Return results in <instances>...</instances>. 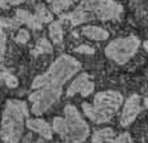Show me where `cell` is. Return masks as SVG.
<instances>
[{"mask_svg": "<svg viewBox=\"0 0 148 143\" xmlns=\"http://www.w3.org/2000/svg\"><path fill=\"white\" fill-rule=\"evenodd\" d=\"M47 1H48V3H49V4H55V3L60 1V0H47Z\"/></svg>", "mask_w": 148, "mask_h": 143, "instance_id": "4316f807", "label": "cell"}, {"mask_svg": "<svg viewBox=\"0 0 148 143\" xmlns=\"http://www.w3.org/2000/svg\"><path fill=\"white\" fill-rule=\"evenodd\" d=\"M16 42L20 44H26L27 43V41L30 39V34H29V31L26 30V29H20L18 30V33L16 34Z\"/></svg>", "mask_w": 148, "mask_h": 143, "instance_id": "ffe728a7", "label": "cell"}, {"mask_svg": "<svg viewBox=\"0 0 148 143\" xmlns=\"http://www.w3.org/2000/svg\"><path fill=\"white\" fill-rule=\"evenodd\" d=\"M68 1H69L70 4H73V3H77V1H79V0H68Z\"/></svg>", "mask_w": 148, "mask_h": 143, "instance_id": "f1b7e54d", "label": "cell"}, {"mask_svg": "<svg viewBox=\"0 0 148 143\" xmlns=\"http://www.w3.org/2000/svg\"><path fill=\"white\" fill-rule=\"evenodd\" d=\"M82 35L96 42L107 41L109 38V33L107 30H104L103 28H99V26H91V25L84 26L82 29Z\"/></svg>", "mask_w": 148, "mask_h": 143, "instance_id": "5bb4252c", "label": "cell"}, {"mask_svg": "<svg viewBox=\"0 0 148 143\" xmlns=\"http://www.w3.org/2000/svg\"><path fill=\"white\" fill-rule=\"evenodd\" d=\"M10 5H9V0H0V8L3 9H8Z\"/></svg>", "mask_w": 148, "mask_h": 143, "instance_id": "cb8c5ba5", "label": "cell"}, {"mask_svg": "<svg viewBox=\"0 0 148 143\" xmlns=\"http://www.w3.org/2000/svg\"><path fill=\"white\" fill-rule=\"evenodd\" d=\"M20 26V23L17 22V21L13 18V20H10V18H4V17H0V30H3V29H12V28H18Z\"/></svg>", "mask_w": 148, "mask_h": 143, "instance_id": "44dd1931", "label": "cell"}, {"mask_svg": "<svg viewBox=\"0 0 148 143\" xmlns=\"http://www.w3.org/2000/svg\"><path fill=\"white\" fill-rule=\"evenodd\" d=\"M91 141L92 143H133V139L129 133H121L116 135L112 128H104L94 131L91 135Z\"/></svg>", "mask_w": 148, "mask_h": 143, "instance_id": "9c48e42d", "label": "cell"}, {"mask_svg": "<svg viewBox=\"0 0 148 143\" xmlns=\"http://www.w3.org/2000/svg\"><path fill=\"white\" fill-rule=\"evenodd\" d=\"M95 83L90 79V76L87 73H82L77 77L70 83V86L66 90V96H74L75 94H81L82 96H88L94 92Z\"/></svg>", "mask_w": 148, "mask_h": 143, "instance_id": "30bf717a", "label": "cell"}, {"mask_svg": "<svg viewBox=\"0 0 148 143\" xmlns=\"http://www.w3.org/2000/svg\"><path fill=\"white\" fill-rule=\"evenodd\" d=\"M29 116L27 104L21 100H8L1 115L0 139L1 143H20Z\"/></svg>", "mask_w": 148, "mask_h": 143, "instance_id": "7a4b0ae2", "label": "cell"}, {"mask_svg": "<svg viewBox=\"0 0 148 143\" xmlns=\"http://www.w3.org/2000/svg\"><path fill=\"white\" fill-rule=\"evenodd\" d=\"M14 20L17 21L20 25L21 23H23V25H26L27 28L33 29V30H39V29L42 28V25H43V23L36 18L35 14L30 13L29 10H26V9H17L16 10Z\"/></svg>", "mask_w": 148, "mask_h": 143, "instance_id": "4fadbf2b", "label": "cell"}, {"mask_svg": "<svg viewBox=\"0 0 148 143\" xmlns=\"http://www.w3.org/2000/svg\"><path fill=\"white\" fill-rule=\"evenodd\" d=\"M123 98L118 91L108 90V91L97 92L92 103H83L82 109L83 113L95 124H104L110 121V118L117 113L122 105Z\"/></svg>", "mask_w": 148, "mask_h": 143, "instance_id": "277c9868", "label": "cell"}, {"mask_svg": "<svg viewBox=\"0 0 148 143\" xmlns=\"http://www.w3.org/2000/svg\"><path fill=\"white\" fill-rule=\"evenodd\" d=\"M52 52H53V47H52L51 42L47 41L46 38H40L36 42L31 54H33V56H38V55H42V54H52Z\"/></svg>", "mask_w": 148, "mask_h": 143, "instance_id": "2e32d148", "label": "cell"}, {"mask_svg": "<svg viewBox=\"0 0 148 143\" xmlns=\"http://www.w3.org/2000/svg\"><path fill=\"white\" fill-rule=\"evenodd\" d=\"M92 17H95L91 12H87V10L82 9L81 7H77L73 12L68 13V14H64L61 17L62 21H69L70 25L72 26H78V25H82L84 22H88V21L92 20Z\"/></svg>", "mask_w": 148, "mask_h": 143, "instance_id": "7c38bea8", "label": "cell"}, {"mask_svg": "<svg viewBox=\"0 0 148 143\" xmlns=\"http://www.w3.org/2000/svg\"><path fill=\"white\" fill-rule=\"evenodd\" d=\"M97 3H99V0H81L78 7H81L82 9L87 10V12H91L94 14V9L96 8Z\"/></svg>", "mask_w": 148, "mask_h": 143, "instance_id": "d6986e66", "label": "cell"}, {"mask_svg": "<svg viewBox=\"0 0 148 143\" xmlns=\"http://www.w3.org/2000/svg\"><path fill=\"white\" fill-rule=\"evenodd\" d=\"M48 34L51 42L53 44H60L64 39V30H62V20L52 21L48 29Z\"/></svg>", "mask_w": 148, "mask_h": 143, "instance_id": "9a60e30c", "label": "cell"}, {"mask_svg": "<svg viewBox=\"0 0 148 143\" xmlns=\"http://www.w3.org/2000/svg\"><path fill=\"white\" fill-rule=\"evenodd\" d=\"M52 130L59 134L57 143H83L90 135V128L74 105L64 108V117H55Z\"/></svg>", "mask_w": 148, "mask_h": 143, "instance_id": "3957f363", "label": "cell"}, {"mask_svg": "<svg viewBox=\"0 0 148 143\" xmlns=\"http://www.w3.org/2000/svg\"><path fill=\"white\" fill-rule=\"evenodd\" d=\"M25 3V0H9V5H20Z\"/></svg>", "mask_w": 148, "mask_h": 143, "instance_id": "d4e9b609", "label": "cell"}, {"mask_svg": "<svg viewBox=\"0 0 148 143\" xmlns=\"http://www.w3.org/2000/svg\"><path fill=\"white\" fill-rule=\"evenodd\" d=\"M21 143H33V141H31V135L25 137V138L22 139V142H21Z\"/></svg>", "mask_w": 148, "mask_h": 143, "instance_id": "484cf974", "label": "cell"}, {"mask_svg": "<svg viewBox=\"0 0 148 143\" xmlns=\"http://www.w3.org/2000/svg\"><path fill=\"white\" fill-rule=\"evenodd\" d=\"M79 70L81 64L78 60L70 55H61L49 65V68L43 74L35 77L31 83V89H51L62 91V86Z\"/></svg>", "mask_w": 148, "mask_h": 143, "instance_id": "6da1fadb", "label": "cell"}, {"mask_svg": "<svg viewBox=\"0 0 148 143\" xmlns=\"http://www.w3.org/2000/svg\"><path fill=\"white\" fill-rule=\"evenodd\" d=\"M61 92L59 90L51 89H36L34 92L29 95V100L31 103V112L35 116L43 115L46 111H48L61 96Z\"/></svg>", "mask_w": 148, "mask_h": 143, "instance_id": "8992f818", "label": "cell"}, {"mask_svg": "<svg viewBox=\"0 0 148 143\" xmlns=\"http://www.w3.org/2000/svg\"><path fill=\"white\" fill-rule=\"evenodd\" d=\"M34 14L36 16V18H38L42 23H47V22H52V21H53V14H52V12L44 4L36 5V9H35Z\"/></svg>", "mask_w": 148, "mask_h": 143, "instance_id": "e0dca14e", "label": "cell"}, {"mask_svg": "<svg viewBox=\"0 0 148 143\" xmlns=\"http://www.w3.org/2000/svg\"><path fill=\"white\" fill-rule=\"evenodd\" d=\"M139 46H140V41L138 36L129 35L125 38H117L108 43L104 52L112 61L117 64H125L136 54Z\"/></svg>", "mask_w": 148, "mask_h": 143, "instance_id": "5b68a950", "label": "cell"}, {"mask_svg": "<svg viewBox=\"0 0 148 143\" xmlns=\"http://www.w3.org/2000/svg\"><path fill=\"white\" fill-rule=\"evenodd\" d=\"M36 143H47V142H44L43 138H40V139H38V141H36Z\"/></svg>", "mask_w": 148, "mask_h": 143, "instance_id": "83f0119b", "label": "cell"}, {"mask_svg": "<svg viewBox=\"0 0 148 143\" xmlns=\"http://www.w3.org/2000/svg\"><path fill=\"white\" fill-rule=\"evenodd\" d=\"M122 12V5L114 0H99L96 8L94 9V16L100 21H110L118 20Z\"/></svg>", "mask_w": 148, "mask_h": 143, "instance_id": "52a82bcc", "label": "cell"}, {"mask_svg": "<svg viewBox=\"0 0 148 143\" xmlns=\"http://www.w3.org/2000/svg\"><path fill=\"white\" fill-rule=\"evenodd\" d=\"M74 52H77V54H84V55H94L95 50L92 47L87 46V44H81V46L74 48Z\"/></svg>", "mask_w": 148, "mask_h": 143, "instance_id": "7402d4cb", "label": "cell"}, {"mask_svg": "<svg viewBox=\"0 0 148 143\" xmlns=\"http://www.w3.org/2000/svg\"><path fill=\"white\" fill-rule=\"evenodd\" d=\"M4 51H5V34L0 30V63L3 61V57H4Z\"/></svg>", "mask_w": 148, "mask_h": 143, "instance_id": "603a6c76", "label": "cell"}, {"mask_svg": "<svg viewBox=\"0 0 148 143\" xmlns=\"http://www.w3.org/2000/svg\"><path fill=\"white\" fill-rule=\"evenodd\" d=\"M26 126L29 130L39 134L43 139H52V125H49L47 121L40 118H29L26 120Z\"/></svg>", "mask_w": 148, "mask_h": 143, "instance_id": "8fae6325", "label": "cell"}, {"mask_svg": "<svg viewBox=\"0 0 148 143\" xmlns=\"http://www.w3.org/2000/svg\"><path fill=\"white\" fill-rule=\"evenodd\" d=\"M143 100L139 95L133 94L127 98L126 100L125 105H123V109L122 113H121V118H120V122L122 126H127L138 117V115L142 112L143 109Z\"/></svg>", "mask_w": 148, "mask_h": 143, "instance_id": "ba28073f", "label": "cell"}, {"mask_svg": "<svg viewBox=\"0 0 148 143\" xmlns=\"http://www.w3.org/2000/svg\"><path fill=\"white\" fill-rule=\"evenodd\" d=\"M70 5V3L68 1V0H60V1L55 3V4H51V9L53 13H56V14H61L62 12H65V10L68 9V7Z\"/></svg>", "mask_w": 148, "mask_h": 143, "instance_id": "ac0fdd59", "label": "cell"}]
</instances>
